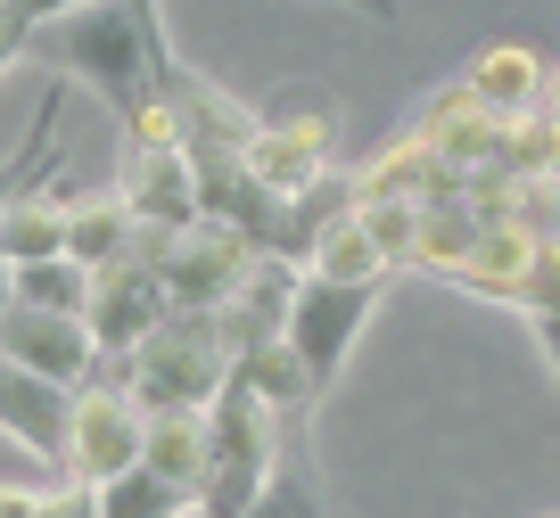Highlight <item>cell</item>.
Here are the masks:
<instances>
[{"mask_svg":"<svg viewBox=\"0 0 560 518\" xmlns=\"http://www.w3.org/2000/svg\"><path fill=\"white\" fill-rule=\"evenodd\" d=\"M25 58H50L58 83L74 74L83 91H100L116 123H132L140 107L158 99V74L182 67V58L149 34V17H140L132 0H91V9H74V17L42 25V34L25 42Z\"/></svg>","mask_w":560,"mask_h":518,"instance_id":"obj_1","label":"cell"},{"mask_svg":"<svg viewBox=\"0 0 560 518\" xmlns=\"http://www.w3.org/2000/svg\"><path fill=\"white\" fill-rule=\"evenodd\" d=\"M231 379H240V345H231L223 313H190V305H174L149 329V345L124 363V387L140 412H214Z\"/></svg>","mask_w":560,"mask_h":518,"instance_id":"obj_2","label":"cell"},{"mask_svg":"<svg viewBox=\"0 0 560 518\" xmlns=\"http://www.w3.org/2000/svg\"><path fill=\"white\" fill-rule=\"evenodd\" d=\"M140 263L165 280V296L190 313H223L231 296L247 289V272L264 263V247L247 239V231L214 223V214H198L190 231H140Z\"/></svg>","mask_w":560,"mask_h":518,"instance_id":"obj_3","label":"cell"},{"mask_svg":"<svg viewBox=\"0 0 560 518\" xmlns=\"http://www.w3.org/2000/svg\"><path fill=\"white\" fill-rule=\"evenodd\" d=\"M280 452H289L280 445V412L247 379H231L223 396H214V485H207L198 510L207 518H247L264 502V485H272Z\"/></svg>","mask_w":560,"mask_h":518,"instance_id":"obj_4","label":"cell"},{"mask_svg":"<svg viewBox=\"0 0 560 518\" xmlns=\"http://www.w3.org/2000/svg\"><path fill=\"white\" fill-rule=\"evenodd\" d=\"M330 123L338 116L314 99V91H305L298 107H264V132H256V149H247V165H256V181L280 198V207L338 173V132Z\"/></svg>","mask_w":560,"mask_h":518,"instance_id":"obj_5","label":"cell"},{"mask_svg":"<svg viewBox=\"0 0 560 518\" xmlns=\"http://www.w3.org/2000/svg\"><path fill=\"white\" fill-rule=\"evenodd\" d=\"M140 403L124 379H91L74 387V420H67V469L58 478H83V485H116L124 469H140Z\"/></svg>","mask_w":560,"mask_h":518,"instance_id":"obj_6","label":"cell"},{"mask_svg":"<svg viewBox=\"0 0 560 518\" xmlns=\"http://www.w3.org/2000/svg\"><path fill=\"white\" fill-rule=\"evenodd\" d=\"M174 313V296H165V280L149 272L140 256L107 263V272H91V305H83V329L100 338L107 363H132L140 345H149V329Z\"/></svg>","mask_w":560,"mask_h":518,"instance_id":"obj_7","label":"cell"},{"mask_svg":"<svg viewBox=\"0 0 560 518\" xmlns=\"http://www.w3.org/2000/svg\"><path fill=\"white\" fill-rule=\"evenodd\" d=\"M371 305H380V289H338V280L305 272L298 305H289V345H298V363L314 370V387H330L338 370H347V354H354V338H363Z\"/></svg>","mask_w":560,"mask_h":518,"instance_id":"obj_8","label":"cell"},{"mask_svg":"<svg viewBox=\"0 0 560 518\" xmlns=\"http://www.w3.org/2000/svg\"><path fill=\"white\" fill-rule=\"evenodd\" d=\"M412 132L429 140V149H438L445 165L462 173V181H478V173H503V165H511V116H494L487 99H470V83H445L438 99L412 116Z\"/></svg>","mask_w":560,"mask_h":518,"instance_id":"obj_9","label":"cell"},{"mask_svg":"<svg viewBox=\"0 0 560 518\" xmlns=\"http://www.w3.org/2000/svg\"><path fill=\"white\" fill-rule=\"evenodd\" d=\"M0 354H9L18 370H34V379H50V387H91V370L107 363L100 338H91L74 313H34V305H9Z\"/></svg>","mask_w":560,"mask_h":518,"instance_id":"obj_10","label":"cell"},{"mask_svg":"<svg viewBox=\"0 0 560 518\" xmlns=\"http://www.w3.org/2000/svg\"><path fill=\"white\" fill-rule=\"evenodd\" d=\"M67 420H74V387H50V379H34V370H18L0 354V436L25 445L50 478L67 469Z\"/></svg>","mask_w":560,"mask_h":518,"instance_id":"obj_11","label":"cell"},{"mask_svg":"<svg viewBox=\"0 0 560 518\" xmlns=\"http://www.w3.org/2000/svg\"><path fill=\"white\" fill-rule=\"evenodd\" d=\"M116 190L132 198L140 231H190L198 214V165L190 149H124V173H116Z\"/></svg>","mask_w":560,"mask_h":518,"instance_id":"obj_12","label":"cell"},{"mask_svg":"<svg viewBox=\"0 0 560 518\" xmlns=\"http://www.w3.org/2000/svg\"><path fill=\"white\" fill-rule=\"evenodd\" d=\"M140 469L207 502L214 485V412H149L140 420Z\"/></svg>","mask_w":560,"mask_h":518,"instance_id":"obj_13","label":"cell"},{"mask_svg":"<svg viewBox=\"0 0 560 518\" xmlns=\"http://www.w3.org/2000/svg\"><path fill=\"white\" fill-rule=\"evenodd\" d=\"M462 83H470V99H487L494 116H511V123H527L544 99H552V67H544L536 50H520V42H487Z\"/></svg>","mask_w":560,"mask_h":518,"instance_id":"obj_14","label":"cell"},{"mask_svg":"<svg viewBox=\"0 0 560 518\" xmlns=\"http://www.w3.org/2000/svg\"><path fill=\"white\" fill-rule=\"evenodd\" d=\"M354 181H363V198H404V207H429V198H445V190H462V173L445 165L438 149L420 132H404V140H387L371 165H354Z\"/></svg>","mask_w":560,"mask_h":518,"instance_id":"obj_15","label":"cell"},{"mask_svg":"<svg viewBox=\"0 0 560 518\" xmlns=\"http://www.w3.org/2000/svg\"><path fill=\"white\" fill-rule=\"evenodd\" d=\"M67 256L83 272H107V263L140 256V214L124 190H91V198H67Z\"/></svg>","mask_w":560,"mask_h":518,"instance_id":"obj_16","label":"cell"},{"mask_svg":"<svg viewBox=\"0 0 560 518\" xmlns=\"http://www.w3.org/2000/svg\"><path fill=\"white\" fill-rule=\"evenodd\" d=\"M58 116H67V83L42 91V107H34V123H25V140L0 156V223L18 214V198H34V190H50V181H58Z\"/></svg>","mask_w":560,"mask_h":518,"instance_id":"obj_17","label":"cell"},{"mask_svg":"<svg viewBox=\"0 0 560 518\" xmlns=\"http://www.w3.org/2000/svg\"><path fill=\"white\" fill-rule=\"evenodd\" d=\"M478 239H487V214H478V198H470V190L429 198V207H420V256H412V272L454 280L462 263L478 256Z\"/></svg>","mask_w":560,"mask_h":518,"instance_id":"obj_18","label":"cell"},{"mask_svg":"<svg viewBox=\"0 0 560 518\" xmlns=\"http://www.w3.org/2000/svg\"><path fill=\"white\" fill-rule=\"evenodd\" d=\"M305 272H314V280H338V289H387V272H396V263L380 256V239L363 231V207H354L347 223H330L314 247H305Z\"/></svg>","mask_w":560,"mask_h":518,"instance_id":"obj_19","label":"cell"},{"mask_svg":"<svg viewBox=\"0 0 560 518\" xmlns=\"http://www.w3.org/2000/svg\"><path fill=\"white\" fill-rule=\"evenodd\" d=\"M67 198H74L67 181L18 198V214L0 223V256H9V263H50V256H67Z\"/></svg>","mask_w":560,"mask_h":518,"instance_id":"obj_20","label":"cell"},{"mask_svg":"<svg viewBox=\"0 0 560 518\" xmlns=\"http://www.w3.org/2000/svg\"><path fill=\"white\" fill-rule=\"evenodd\" d=\"M240 379L256 387V396L272 403V412H305V403L322 396V387H314V370L298 363V345H289V338H272V345H256V354H240Z\"/></svg>","mask_w":560,"mask_h":518,"instance_id":"obj_21","label":"cell"},{"mask_svg":"<svg viewBox=\"0 0 560 518\" xmlns=\"http://www.w3.org/2000/svg\"><path fill=\"white\" fill-rule=\"evenodd\" d=\"M100 510H107V518H190V510H198V494L165 485L158 469H124L116 485H100Z\"/></svg>","mask_w":560,"mask_h":518,"instance_id":"obj_22","label":"cell"},{"mask_svg":"<svg viewBox=\"0 0 560 518\" xmlns=\"http://www.w3.org/2000/svg\"><path fill=\"white\" fill-rule=\"evenodd\" d=\"M18 305H34V313H74V321H83V305H91V272H83L74 256L18 263Z\"/></svg>","mask_w":560,"mask_h":518,"instance_id":"obj_23","label":"cell"},{"mask_svg":"<svg viewBox=\"0 0 560 518\" xmlns=\"http://www.w3.org/2000/svg\"><path fill=\"white\" fill-rule=\"evenodd\" d=\"M247 518H322V485H314V469H305V452H298V445L280 452L272 485H264V502H256Z\"/></svg>","mask_w":560,"mask_h":518,"instance_id":"obj_24","label":"cell"},{"mask_svg":"<svg viewBox=\"0 0 560 518\" xmlns=\"http://www.w3.org/2000/svg\"><path fill=\"white\" fill-rule=\"evenodd\" d=\"M363 231L380 239V256L396 263V272H412V256H420V207H404V198H363Z\"/></svg>","mask_w":560,"mask_h":518,"instance_id":"obj_25","label":"cell"},{"mask_svg":"<svg viewBox=\"0 0 560 518\" xmlns=\"http://www.w3.org/2000/svg\"><path fill=\"white\" fill-rule=\"evenodd\" d=\"M74 9H91V0H0V34H9V42H18V50H25V42H34L42 25L74 17Z\"/></svg>","mask_w":560,"mask_h":518,"instance_id":"obj_26","label":"cell"},{"mask_svg":"<svg viewBox=\"0 0 560 518\" xmlns=\"http://www.w3.org/2000/svg\"><path fill=\"white\" fill-rule=\"evenodd\" d=\"M34 518H107V510H100V485L58 478V485H42V510Z\"/></svg>","mask_w":560,"mask_h":518,"instance_id":"obj_27","label":"cell"},{"mask_svg":"<svg viewBox=\"0 0 560 518\" xmlns=\"http://www.w3.org/2000/svg\"><path fill=\"white\" fill-rule=\"evenodd\" d=\"M34 510H42L34 485H9V478H0V518H34Z\"/></svg>","mask_w":560,"mask_h":518,"instance_id":"obj_28","label":"cell"},{"mask_svg":"<svg viewBox=\"0 0 560 518\" xmlns=\"http://www.w3.org/2000/svg\"><path fill=\"white\" fill-rule=\"evenodd\" d=\"M527 321H536V345L552 354V379H560V305L552 313H527Z\"/></svg>","mask_w":560,"mask_h":518,"instance_id":"obj_29","label":"cell"},{"mask_svg":"<svg viewBox=\"0 0 560 518\" xmlns=\"http://www.w3.org/2000/svg\"><path fill=\"white\" fill-rule=\"evenodd\" d=\"M347 9H363L371 25H396V17H404V0H347Z\"/></svg>","mask_w":560,"mask_h":518,"instance_id":"obj_30","label":"cell"},{"mask_svg":"<svg viewBox=\"0 0 560 518\" xmlns=\"http://www.w3.org/2000/svg\"><path fill=\"white\" fill-rule=\"evenodd\" d=\"M9 305H18V263L0 256V321H9Z\"/></svg>","mask_w":560,"mask_h":518,"instance_id":"obj_31","label":"cell"},{"mask_svg":"<svg viewBox=\"0 0 560 518\" xmlns=\"http://www.w3.org/2000/svg\"><path fill=\"white\" fill-rule=\"evenodd\" d=\"M132 9H140V17H149V34L165 42V0H132ZM165 50H174V42H165Z\"/></svg>","mask_w":560,"mask_h":518,"instance_id":"obj_32","label":"cell"},{"mask_svg":"<svg viewBox=\"0 0 560 518\" xmlns=\"http://www.w3.org/2000/svg\"><path fill=\"white\" fill-rule=\"evenodd\" d=\"M18 58H25V50H18V42H9V34H0V74H9V67H18Z\"/></svg>","mask_w":560,"mask_h":518,"instance_id":"obj_33","label":"cell"},{"mask_svg":"<svg viewBox=\"0 0 560 518\" xmlns=\"http://www.w3.org/2000/svg\"><path fill=\"white\" fill-rule=\"evenodd\" d=\"M544 107H552V116H560V67H552V99H544Z\"/></svg>","mask_w":560,"mask_h":518,"instance_id":"obj_34","label":"cell"},{"mask_svg":"<svg viewBox=\"0 0 560 518\" xmlns=\"http://www.w3.org/2000/svg\"><path fill=\"white\" fill-rule=\"evenodd\" d=\"M190 518H207V510H190Z\"/></svg>","mask_w":560,"mask_h":518,"instance_id":"obj_35","label":"cell"}]
</instances>
